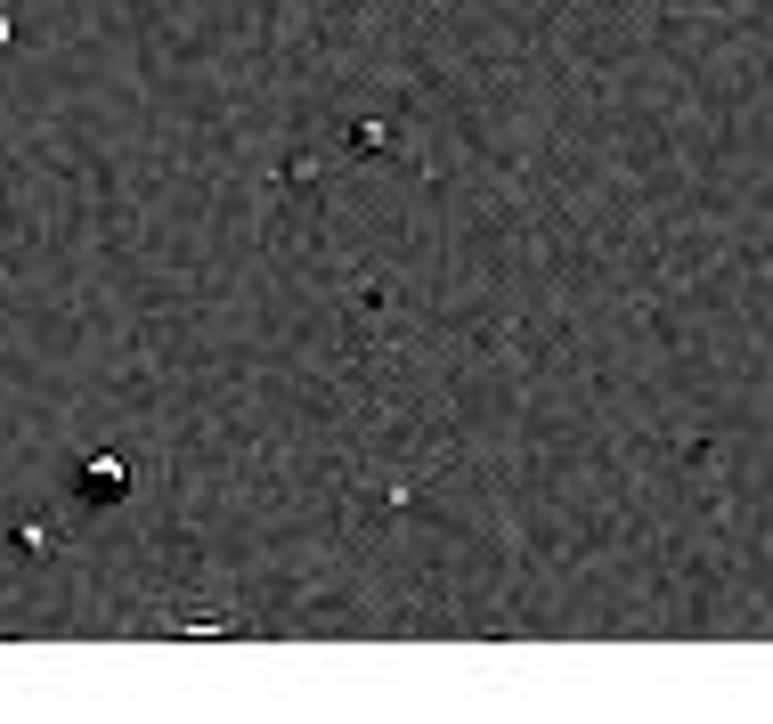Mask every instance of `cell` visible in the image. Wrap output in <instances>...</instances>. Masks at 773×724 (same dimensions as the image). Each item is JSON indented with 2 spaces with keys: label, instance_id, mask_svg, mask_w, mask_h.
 Segmentation results:
<instances>
[{
  "label": "cell",
  "instance_id": "obj_3",
  "mask_svg": "<svg viewBox=\"0 0 773 724\" xmlns=\"http://www.w3.org/2000/svg\"><path fill=\"white\" fill-rule=\"evenodd\" d=\"M9 41H17V33H9V17H0V49H9Z\"/></svg>",
  "mask_w": 773,
  "mask_h": 724
},
{
  "label": "cell",
  "instance_id": "obj_1",
  "mask_svg": "<svg viewBox=\"0 0 773 724\" xmlns=\"http://www.w3.org/2000/svg\"><path fill=\"white\" fill-rule=\"evenodd\" d=\"M74 480H82V505H114V497L131 489V464H123V456H90Z\"/></svg>",
  "mask_w": 773,
  "mask_h": 724
},
{
  "label": "cell",
  "instance_id": "obj_2",
  "mask_svg": "<svg viewBox=\"0 0 773 724\" xmlns=\"http://www.w3.org/2000/svg\"><path fill=\"white\" fill-rule=\"evenodd\" d=\"M17 546H25V554H41V546H57V521H25V529H17Z\"/></svg>",
  "mask_w": 773,
  "mask_h": 724
}]
</instances>
